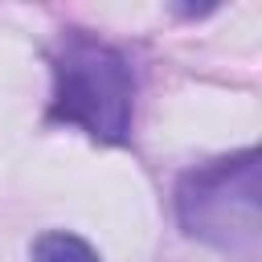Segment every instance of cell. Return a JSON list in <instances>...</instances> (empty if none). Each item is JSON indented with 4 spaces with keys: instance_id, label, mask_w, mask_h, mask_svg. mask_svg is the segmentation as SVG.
I'll list each match as a JSON object with an SVG mask.
<instances>
[{
    "instance_id": "1",
    "label": "cell",
    "mask_w": 262,
    "mask_h": 262,
    "mask_svg": "<svg viewBox=\"0 0 262 262\" xmlns=\"http://www.w3.org/2000/svg\"><path fill=\"white\" fill-rule=\"evenodd\" d=\"M131 66L119 49L70 33L53 57V119L82 127L102 143H119L131 127Z\"/></svg>"
},
{
    "instance_id": "2",
    "label": "cell",
    "mask_w": 262,
    "mask_h": 262,
    "mask_svg": "<svg viewBox=\"0 0 262 262\" xmlns=\"http://www.w3.org/2000/svg\"><path fill=\"white\" fill-rule=\"evenodd\" d=\"M180 221L192 237L254 258L258 254V151L217 160L201 172H188L176 192Z\"/></svg>"
},
{
    "instance_id": "3",
    "label": "cell",
    "mask_w": 262,
    "mask_h": 262,
    "mask_svg": "<svg viewBox=\"0 0 262 262\" xmlns=\"http://www.w3.org/2000/svg\"><path fill=\"white\" fill-rule=\"evenodd\" d=\"M33 262H98V254L74 237V233H41L37 246H33Z\"/></svg>"
}]
</instances>
